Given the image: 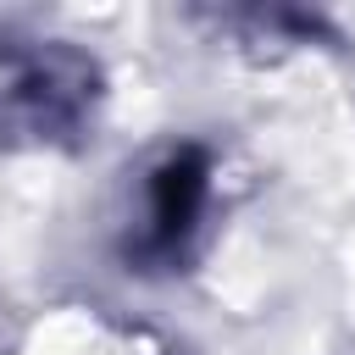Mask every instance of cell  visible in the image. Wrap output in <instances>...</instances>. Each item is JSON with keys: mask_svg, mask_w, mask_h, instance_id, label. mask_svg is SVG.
I'll return each mask as SVG.
<instances>
[{"mask_svg": "<svg viewBox=\"0 0 355 355\" xmlns=\"http://www.w3.org/2000/svg\"><path fill=\"white\" fill-rule=\"evenodd\" d=\"M100 105V67L78 44H6L0 128L28 144H72Z\"/></svg>", "mask_w": 355, "mask_h": 355, "instance_id": "cell-1", "label": "cell"}, {"mask_svg": "<svg viewBox=\"0 0 355 355\" xmlns=\"http://www.w3.org/2000/svg\"><path fill=\"white\" fill-rule=\"evenodd\" d=\"M205 200H211V155H205V144L166 150L144 178V222L128 239V266H139V272L178 266L189 239H194V227H200V216H205Z\"/></svg>", "mask_w": 355, "mask_h": 355, "instance_id": "cell-2", "label": "cell"}]
</instances>
